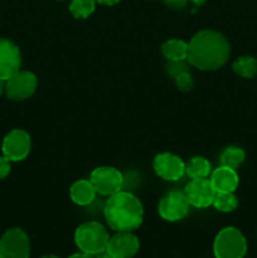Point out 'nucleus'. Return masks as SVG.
<instances>
[{
  "mask_svg": "<svg viewBox=\"0 0 257 258\" xmlns=\"http://www.w3.org/2000/svg\"><path fill=\"white\" fill-rule=\"evenodd\" d=\"M231 48L227 38L219 32L204 29L197 33L188 43L186 60L202 71H216L226 64Z\"/></svg>",
  "mask_w": 257,
  "mask_h": 258,
  "instance_id": "nucleus-1",
  "label": "nucleus"
},
{
  "mask_svg": "<svg viewBox=\"0 0 257 258\" xmlns=\"http://www.w3.org/2000/svg\"><path fill=\"white\" fill-rule=\"evenodd\" d=\"M103 216L108 227L115 232H134L143 223L144 208L138 197L120 190L108 197Z\"/></svg>",
  "mask_w": 257,
  "mask_h": 258,
  "instance_id": "nucleus-2",
  "label": "nucleus"
},
{
  "mask_svg": "<svg viewBox=\"0 0 257 258\" xmlns=\"http://www.w3.org/2000/svg\"><path fill=\"white\" fill-rule=\"evenodd\" d=\"M108 239L110 236L107 229L95 221L82 223L75 232V243L77 248L80 252L91 256L105 251Z\"/></svg>",
  "mask_w": 257,
  "mask_h": 258,
  "instance_id": "nucleus-3",
  "label": "nucleus"
},
{
  "mask_svg": "<svg viewBox=\"0 0 257 258\" xmlns=\"http://www.w3.org/2000/svg\"><path fill=\"white\" fill-rule=\"evenodd\" d=\"M246 252V237L234 227L221 229L214 238L213 253L216 258H244Z\"/></svg>",
  "mask_w": 257,
  "mask_h": 258,
  "instance_id": "nucleus-4",
  "label": "nucleus"
},
{
  "mask_svg": "<svg viewBox=\"0 0 257 258\" xmlns=\"http://www.w3.org/2000/svg\"><path fill=\"white\" fill-rule=\"evenodd\" d=\"M30 241L20 228L8 229L0 238V258H29Z\"/></svg>",
  "mask_w": 257,
  "mask_h": 258,
  "instance_id": "nucleus-5",
  "label": "nucleus"
},
{
  "mask_svg": "<svg viewBox=\"0 0 257 258\" xmlns=\"http://www.w3.org/2000/svg\"><path fill=\"white\" fill-rule=\"evenodd\" d=\"M90 181L101 196L111 197L122 190L123 176L118 169L112 166H98L91 173Z\"/></svg>",
  "mask_w": 257,
  "mask_h": 258,
  "instance_id": "nucleus-6",
  "label": "nucleus"
},
{
  "mask_svg": "<svg viewBox=\"0 0 257 258\" xmlns=\"http://www.w3.org/2000/svg\"><path fill=\"white\" fill-rule=\"evenodd\" d=\"M189 208L190 204L184 190H171L161 198L158 211L164 221L178 222L188 216Z\"/></svg>",
  "mask_w": 257,
  "mask_h": 258,
  "instance_id": "nucleus-7",
  "label": "nucleus"
},
{
  "mask_svg": "<svg viewBox=\"0 0 257 258\" xmlns=\"http://www.w3.org/2000/svg\"><path fill=\"white\" fill-rule=\"evenodd\" d=\"M38 81L32 72L18 71L5 81V93L13 101H23L35 92Z\"/></svg>",
  "mask_w": 257,
  "mask_h": 258,
  "instance_id": "nucleus-8",
  "label": "nucleus"
},
{
  "mask_svg": "<svg viewBox=\"0 0 257 258\" xmlns=\"http://www.w3.org/2000/svg\"><path fill=\"white\" fill-rule=\"evenodd\" d=\"M30 136L24 130H12L3 141V155L10 161H22L30 151Z\"/></svg>",
  "mask_w": 257,
  "mask_h": 258,
  "instance_id": "nucleus-9",
  "label": "nucleus"
},
{
  "mask_svg": "<svg viewBox=\"0 0 257 258\" xmlns=\"http://www.w3.org/2000/svg\"><path fill=\"white\" fill-rule=\"evenodd\" d=\"M190 206L196 208H207L213 204L216 198V190L208 178L191 179L184 189Z\"/></svg>",
  "mask_w": 257,
  "mask_h": 258,
  "instance_id": "nucleus-10",
  "label": "nucleus"
},
{
  "mask_svg": "<svg viewBox=\"0 0 257 258\" xmlns=\"http://www.w3.org/2000/svg\"><path fill=\"white\" fill-rule=\"evenodd\" d=\"M153 168L156 175L166 181H176L185 174V164L179 156L170 153H161L155 156Z\"/></svg>",
  "mask_w": 257,
  "mask_h": 258,
  "instance_id": "nucleus-11",
  "label": "nucleus"
},
{
  "mask_svg": "<svg viewBox=\"0 0 257 258\" xmlns=\"http://www.w3.org/2000/svg\"><path fill=\"white\" fill-rule=\"evenodd\" d=\"M139 248L140 242L133 232H116L108 239L106 251L113 258H134Z\"/></svg>",
  "mask_w": 257,
  "mask_h": 258,
  "instance_id": "nucleus-12",
  "label": "nucleus"
},
{
  "mask_svg": "<svg viewBox=\"0 0 257 258\" xmlns=\"http://www.w3.org/2000/svg\"><path fill=\"white\" fill-rule=\"evenodd\" d=\"M22 54L17 44L9 39L0 38V78L7 81L20 71Z\"/></svg>",
  "mask_w": 257,
  "mask_h": 258,
  "instance_id": "nucleus-13",
  "label": "nucleus"
},
{
  "mask_svg": "<svg viewBox=\"0 0 257 258\" xmlns=\"http://www.w3.org/2000/svg\"><path fill=\"white\" fill-rule=\"evenodd\" d=\"M209 180H211L216 193H234L239 183L236 169L222 165L212 171Z\"/></svg>",
  "mask_w": 257,
  "mask_h": 258,
  "instance_id": "nucleus-14",
  "label": "nucleus"
},
{
  "mask_svg": "<svg viewBox=\"0 0 257 258\" xmlns=\"http://www.w3.org/2000/svg\"><path fill=\"white\" fill-rule=\"evenodd\" d=\"M96 193L97 191L93 188L92 183L90 180H85V179L73 183V185L70 189V197L72 202L81 207L88 206V204L92 203Z\"/></svg>",
  "mask_w": 257,
  "mask_h": 258,
  "instance_id": "nucleus-15",
  "label": "nucleus"
},
{
  "mask_svg": "<svg viewBox=\"0 0 257 258\" xmlns=\"http://www.w3.org/2000/svg\"><path fill=\"white\" fill-rule=\"evenodd\" d=\"M161 53L169 62H180L188 58V43L181 39H169L161 47Z\"/></svg>",
  "mask_w": 257,
  "mask_h": 258,
  "instance_id": "nucleus-16",
  "label": "nucleus"
},
{
  "mask_svg": "<svg viewBox=\"0 0 257 258\" xmlns=\"http://www.w3.org/2000/svg\"><path fill=\"white\" fill-rule=\"evenodd\" d=\"M212 173L211 163L206 158L196 156L185 165V174L190 179H202L208 178Z\"/></svg>",
  "mask_w": 257,
  "mask_h": 258,
  "instance_id": "nucleus-17",
  "label": "nucleus"
},
{
  "mask_svg": "<svg viewBox=\"0 0 257 258\" xmlns=\"http://www.w3.org/2000/svg\"><path fill=\"white\" fill-rule=\"evenodd\" d=\"M232 68L239 77L252 78L257 75V60L249 55H243L234 60Z\"/></svg>",
  "mask_w": 257,
  "mask_h": 258,
  "instance_id": "nucleus-18",
  "label": "nucleus"
},
{
  "mask_svg": "<svg viewBox=\"0 0 257 258\" xmlns=\"http://www.w3.org/2000/svg\"><path fill=\"white\" fill-rule=\"evenodd\" d=\"M244 161V151L237 146H229L222 151L219 156V163L222 166L237 169Z\"/></svg>",
  "mask_w": 257,
  "mask_h": 258,
  "instance_id": "nucleus-19",
  "label": "nucleus"
},
{
  "mask_svg": "<svg viewBox=\"0 0 257 258\" xmlns=\"http://www.w3.org/2000/svg\"><path fill=\"white\" fill-rule=\"evenodd\" d=\"M96 8V0H71L70 12L77 19H86Z\"/></svg>",
  "mask_w": 257,
  "mask_h": 258,
  "instance_id": "nucleus-20",
  "label": "nucleus"
},
{
  "mask_svg": "<svg viewBox=\"0 0 257 258\" xmlns=\"http://www.w3.org/2000/svg\"><path fill=\"white\" fill-rule=\"evenodd\" d=\"M212 206L217 211L223 212V213H229V212L234 211L237 208L238 201H237L236 196L233 193H217Z\"/></svg>",
  "mask_w": 257,
  "mask_h": 258,
  "instance_id": "nucleus-21",
  "label": "nucleus"
},
{
  "mask_svg": "<svg viewBox=\"0 0 257 258\" xmlns=\"http://www.w3.org/2000/svg\"><path fill=\"white\" fill-rule=\"evenodd\" d=\"M173 78L174 81H175L176 87H178L180 91H183V92H189V91L193 88L194 81L188 70L180 71V72L176 73Z\"/></svg>",
  "mask_w": 257,
  "mask_h": 258,
  "instance_id": "nucleus-22",
  "label": "nucleus"
},
{
  "mask_svg": "<svg viewBox=\"0 0 257 258\" xmlns=\"http://www.w3.org/2000/svg\"><path fill=\"white\" fill-rule=\"evenodd\" d=\"M10 163H12V161H10L9 159L5 158L4 155L0 156V180L9 175Z\"/></svg>",
  "mask_w": 257,
  "mask_h": 258,
  "instance_id": "nucleus-23",
  "label": "nucleus"
},
{
  "mask_svg": "<svg viewBox=\"0 0 257 258\" xmlns=\"http://www.w3.org/2000/svg\"><path fill=\"white\" fill-rule=\"evenodd\" d=\"M164 3L173 9H183L188 0H164Z\"/></svg>",
  "mask_w": 257,
  "mask_h": 258,
  "instance_id": "nucleus-24",
  "label": "nucleus"
},
{
  "mask_svg": "<svg viewBox=\"0 0 257 258\" xmlns=\"http://www.w3.org/2000/svg\"><path fill=\"white\" fill-rule=\"evenodd\" d=\"M121 0H96V3L102 5H115L117 3H120Z\"/></svg>",
  "mask_w": 257,
  "mask_h": 258,
  "instance_id": "nucleus-25",
  "label": "nucleus"
},
{
  "mask_svg": "<svg viewBox=\"0 0 257 258\" xmlns=\"http://www.w3.org/2000/svg\"><path fill=\"white\" fill-rule=\"evenodd\" d=\"M68 258H93V256H91V254H87V253H83V252H77V253L71 254Z\"/></svg>",
  "mask_w": 257,
  "mask_h": 258,
  "instance_id": "nucleus-26",
  "label": "nucleus"
},
{
  "mask_svg": "<svg viewBox=\"0 0 257 258\" xmlns=\"http://www.w3.org/2000/svg\"><path fill=\"white\" fill-rule=\"evenodd\" d=\"M93 258H113V257L111 256V254L108 253V252L105 249V251H102V252H100V253L95 254Z\"/></svg>",
  "mask_w": 257,
  "mask_h": 258,
  "instance_id": "nucleus-27",
  "label": "nucleus"
},
{
  "mask_svg": "<svg viewBox=\"0 0 257 258\" xmlns=\"http://www.w3.org/2000/svg\"><path fill=\"white\" fill-rule=\"evenodd\" d=\"M5 92V81L0 78V96Z\"/></svg>",
  "mask_w": 257,
  "mask_h": 258,
  "instance_id": "nucleus-28",
  "label": "nucleus"
},
{
  "mask_svg": "<svg viewBox=\"0 0 257 258\" xmlns=\"http://www.w3.org/2000/svg\"><path fill=\"white\" fill-rule=\"evenodd\" d=\"M191 3H193L196 7H201V5H203L204 3H206V0H190Z\"/></svg>",
  "mask_w": 257,
  "mask_h": 258,
  "instance_id": "nucleus-29",
  "label": "nucleus"
},
{
  "mask_svg": "<svg viewBox=\"0 0 257 258\" xmlns=\"http://www.w3.org/2000/svg\"><path fill=\"white\" fill-rule=\"evenodd\" d=\"M40 258H59V257L55 256V254H44V256H42Z\"/></svg>",
  "mask_w": 257,
  "mask_h": 258,
  "instance_id": "nucleus-30",
  "label": "nucleus"
}]
</instances>
